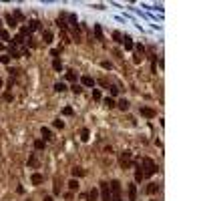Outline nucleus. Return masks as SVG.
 <instances>
[{
	"label": "nucleus",
	"instance_id": "obj_11",
	"mask_svg": "<svg viewBox=\"0 0 201 201\" xmlns=\"http://www.w3.org/2000/svg\"><path fill=\"white\" fill-rule=\"evenodd\" d=\"M30 181H32V185H40V183L44 181V177H42L40 173H34L32 177H30Z\"/></svg>",
	"mask_w": 201,
	"mask_h": 201
},
{
	"label": "nucleus",
	"instance_id": "obj_23",
	"mask_svg": "<svg viewBox=\"0 0 201 201\" xmlns=\"http://www.w3.org/2000/svg\"><path fill=\"white\" fill-rule=\"evenodd\" d=\"M28 165H30V167H36V165H38V157H36V155H32V157L28 159Z\"/></svg>",
	"mask_w": 201,
	"mask_h": 201
},
{
	"label": "nucleus",
	"instance_id": "obj_5",
	"mask_svg": "<svg viewBox=\"0 0 201 201\" xmlns=\"http://www.w3.org/2000/svg\"><path fill=\"white\" fill-rule=\"evenodd\" d=\"M139 113H141V117H145V119H153L155 115H157V113L153 111V109H149V107H141Z\"/></svg>",
	"mask_w": 201,
	"mask_h": 201
},
{
	"label": "nucleus",
	"instance_id": "obj_9",
	"mask_svg": "<svg viewBox=\"0 0 201 201\" xmlns=\"http://www.w3.org/2000/svg\"><path fill=\"white\" fill-rule=\"evenodd\" d=\"M129 201H137V185L135 183L129 185Z\"/></svg>",
	"mask_w": 201,
	"mask_h": 201
},
{
	"label": "nucleus",
	"instance_id": "obj_33",
	"mask_svg": "<svg viewBox=\"0 0 201 201\" xmlns=\"http://www.w3.org/2000/svg\"><path fill=\"white\" fill-rule=\"evenodd\" d=\"M22 42H24V38H22L20 34H16V36H14V44H22Z\"/></svg>",
	"mask_w": 201,
	"mask_h": 201
},
{
	"label": "nucleus",
	"instance_id": "obj_38",
	"mask_svg": "<svg viewBox=\"0 0 201 201\" xmlns=\"http://www.w3.org/2000/svg\"><path fill=\"white\" fill-rule=\"evenodd\" d=\"M111 94L117 97V94H119V87H111Z\"/></svg>",
	"mask_w": 201,
	"mask_h": 201
},
{
	"label": "nucleus",
	"instance_id": "obj_21",
	"mask_svg": "<svg viewBox=\"0 0 201 201\" xmlns=\"http://www.w3.org/2000/svg\"><path fill=\"white\" fill-rule=\"evenodd\" d=\"M34 149H36V151H42V149H44V141L36 139V141H34Z\"/></svg>",
	"mask_w": 201,
	"mask_h": 201
},
{
	"label": "nucleus",
	"instance_id": "obj_19",
	"mask_svg": "<svg viewBox=\"0 0 201 201\" xmlns=\"http://www.w3.org/2000/svg\"><path fill=\"white\" fill-rule=\"evenodd\" d=\"M52 68L56 70V73H60V70H62V62H60L58 58H54V60H52Z\"/></svg>",
	"mask_w": 201,
	"mask_h": 201
},
{
	"label": "nucleus",
	"instance_id": "obj_15",
	"mask_svg": "<svg viewBox=\"0 0 201 201\" xmlns=\"http://www.w3.org/2000/svg\"><path fill=\"white\" fill-rule=\"evenodd\" d=\"M157 191H159V185H157V183H149V187H147V193H149V195H155Z\"/></svg>",
	"mask_w": 201,
	"mask_h": 201
},
{
	"label": "nucleus",
	"instance_id": "obj_6",
	"mask_svg": "<svg viewBox=\"0 0 201 201\" xmlns=\"http://www.w3.org/2000/svg\"><path fill=\"white\" fill-rule=\"evenodd\" d=\"M80 87H94V79L93 76H88V74L80 76Z\"/></svg>",
	"mask_w": 201,
	"mask_h": 201
},
{
	"label": "nucleus",
	"instance_id": "obj_35",
	"mask_svg": "<svg viewBox=\"0 0 201 201\" xmlns=\"http://www.w3.org/2000/svg\"><path fill=\"white\" fill-rule=\"evenodd\" d=\"M93 99L94 100H100V91H93Z\"/></svg>",
	"mask_w": 201,
	"mask_h": 201
},
{
	"label": "nucleus",
	"instance_id": "obj_4",
	"mask_svg": "<svg viewBox=\"0 0 201 201\" xmlns=\"http://www.w3.org/2000/svg\"><path fill=\"white\" fill-rule=\"evenodd\" d=\"M100 195H103V201H113V193H111V187H109L107 181L100 183Z\"/></svg>",
	"mask_w": 201,
	"mask_h": 201
},
{
	"label": "nucleus",
	"instance_id": "obj_22",
	"mask_svg": "<svg viewBox=\"0 0 201 201\" xmlns=\"http://www.w3.org/2000/svg\"><path fill=\"white\" fill-rule=\"evenodd\" d=\"M68 189H70V191H76V189H79V181L70 179V181H68Z\"/></svg>",
	"mask_w": 201,
	"mask_h": 201
},
{
	"label": "nucleus",
	"instance_id": "obj_26",
	"mask_svg": "<svg viewBox=\"0 0 201 201\" xmlns=\"http://www.w3.org/2000/svg\"><path fill=\"white\" fill-rule=\"evenodd\" d=\"M94 34H97V38H99V40H103V30H100V26H99V24L94 26Z\"/></svg>",
	"mask_w": 201,
	"mask_h": 201
},
{
	"label": "nucleus",
	"instance_id": "obj_30",
	"mask_svg": "<svg viewBox=\"0 0 201 201\" xmlns=\"http://www.w3.org/2000/svg\"><path fill=\"white\" fill-rule=\"evenodd\" d=\"M2 99L6 100V103H12V99H14V97H12V93H4V94H2Z\"/></svg>",
	"mask_w": 201,
	"mask_h": 201
},
{
	"label": "nucleus",
	"instance_id": "obj_37",
	"mask_svg": "<svg viewBox=\"0 0 201 201\" xmlns=\"http://www.w3.org/2000/svg\"><path fill=\"white\" fill-rule=\"evenodd\" d=\"M60 54V48H52V50H50V56H58Z\"/></svg>",
	"mask_w": 201,
	"mask_h": 201
},
{
	"label": "nucleus",
	"instance_id": "obj_2",
	"mask_svg": "<svg viewBox=\"0 0 201 201\" xmlns=\"http://www.w3.org/2000/svg\"><path fill=\"white\" fill-rule=\"evenodd\" d=\"M131 157H133V153H131V151H123V153L119 155V165L123 169H129L131 165H133V159H131Z\"/></svg>",
	"mask_w": 201,
	"mask_h": 201
},
{
	"label": "nucleus",
	"instance_id": "obj_32",
	"mask_svg": "<svg viewBox=\"0 0 201 201\" xmlns=\"http://www.w3.org/2000/svg\"><path fill=\"white\" fill-rule=\"evenodd\" d=\"M52 125H54V127H56V129H64V123H62V121H60V119H56V121H54V123H52Z\"/></svg>",
	"mask_w": 201,
	"mask_h": 201
},
{
	"label": "nucleus",
	"instance_id": "obj_31",
	"mask_svg": "<svg viewBox=\"0 0 201 201\" xmlns=\"http://www.w3.org/2000/svg\"><path fill=\"white\" fill-rule=\"evenodd\" d=\"M137 54H139V56H143V54H145V46H143V44H137Z\"/></svg>",
	"mask_w": 201,
	"mask_h": 201
},
{
	"label": "nucleus",
	"instance_id": "obj_3",
	"mask_svg": "<svg viewBox=\"0 0 201 201\" xmlns=\"http://www.w3.org/2000/svg\"><path fill=\"white\" fill-rule=\"evenodd\" d=\"M109 187H111V193H113V201H123V197H121V181L113 179L109 183Z\"/></svg>",
	"mask_w": 201,
	"mask_h": 201
},
{
	"label": "nucleus",
	"instance_id": "obj_7",
	"mask_svg": "<svg viewBox=\"0 0 201 201\" xmlns=\"http://www.w3.org/2000/svg\"><path fill=\"white\" fill-rule=\"evenodd\" d=\"M121 42L125 44V50H133V48H135V42L131 40V36H123V38H121Z\"/></svg>",
	"mask_w": 201,
	"mask_h": 201
},
{
	"label": "nucleus",
	"instance_id": "obj_29",
	"mask_svg": "<svg viewBox=\"0 0 201 201\" xmlns=\"http://www.w3.org/2000/svg\"><path fill=\"white\" fill-rule=\"evenodd\" d=\"M0 38H2V40H6V42H8V40H10V34H8L6 30H0Z\"/></svg>",
	"mask_w": 201,
	"mask_h": 201
},
{
	"label": "nucleus",
	"instance_id": "obj_43",
	"mask_svg": "<svg viewBox=\"0 0 201 201\" xmlns=\"http://www.w3.org/2000/svg\"><path fill=\"white\" fill-rule=\"evenodd\" d=\"M0 87H2V80H0Z\"/></svg>",
	"mask_w": 201,
	"mask_h": 201
},
{
	"label": "nucleus",
	"instance_id": "obj_17",
	"mask_svg": "<svg viewBox=\"0 0 201 201\" xmlns=\"http://www.w3.org/2000/svg\"><path fill=\"white\" fill-rule=\"evenodd\" d=\"M6 22H8V26H18V22H16V18H14V16H12V14H8V16H6Z\"/></svg>",
	"mask_w": 201,
	"mask_h": 201
},
{
	"label": "nucleus",
	"instance_id": "obj_14",
	"mask_svg": "<svg viewBox=\"0 0 201 201\" xmlns=\"http://www.w3.org/2000/svg\"><path fill=\"white\" fill-rule=\"evenodd\" d=\"M85 175H87V171H85L82 167H74L73 169V177H85Z\"/></svg>",
	"mask_w": 201,
	"mask_h": 201
},
{
	"label": "nucleus",
	"instance_id": "obj_10",
	"mask_svg": "<svg viewBox=\"0 0 201 201\" xmlns=\"http://www.w3.org/2000/svg\"><path fill=\"white\" fill-rule=\"evenodd\" d=\"M34 30H40L38 20H30V22H28V32H34Z\"/></svg>",
	"mask_w": 201,
	"mask_h": 201
},
{
	"label": "nucleus",
	"instance_id": "obj_18",
	"mask_svg": "<svg viewBox=\"0 0 201 201\" xmlns=\"http://www.w3.org/2000/svg\"><path fill=\"white\" fill-rule=\"evenodd\" d=\"M42 137H44V141H50V139H52V133H50V129L42 127Z\"/></svg>",
	"mask_w": 201,
	"mask_h": 201
},
{
	"label": "nucleus",
	"instance_id": "obj_34",
	"mask_svg": "<svg viewBox=\"0 0 201 201\" xmlns=\"http://www.w3.org/2000/svg\"><path fill=\"white\" fill-rule=\"evenodd\" d=\"M62 115H67V117H70V115H73V109H70V107H64V109H62Z\"/></svg>",
	"mask_w": 201,
	"mask_h": 201
},
{
	"label": "nucleus",
	"instance_id": "obj_13",
	"mask_svg": "<svg viewBox=\"0 0 201 201\" xmlns=\"http://www.w3.org/2000/svg\"><path fill=\"white\" fill-rule=\"evenodd\" d=\"M117 107H119L121 111H129V107H131V105H129V100H127V99H121L119 103H117Z\"/></svg>",
	"mask_w": 201,
	"mask_h": 201
},
{
	"label": "nucleus",
	"instance_id": "obj_24",
	"mask_svg": "<svg viewBox=\"0 0 201 201\" xmlns=\"http://www.w3.org/2000/svg\"><path fill=\"white\" fill-rule=\"evenodd\" d=\"M70 91H73L74 94H79V93H82V87H80V85H76V82H74L73 87H70Z\"/></svg>",
	"mask_w": 201,
	"mask_h": 201
},
{
	"label": "nucleus",
	"instance_id": "obj_44",
	"mask_svg": "<svg viewBox=\"0 0 201 201\" xmlns=\"http://www.w3.org/2000/svg\"><path fill=\"white\" fill-rule=\"evenodd\" d=\"M151 201H155V199H151Z\"/></svg>",
	"mask_w": 201,
	"mask_h": 201
},
{
	"label": "nucleus",
	"instance_id": "obj_40",
	"mask_svg": "<svg viewBox=\"0 0 201 201\" xmlns=\"http://www.w3.org/2000/svg\"><path fill=\"white\" fill-rule=\"evenodd\" d=\"M0 62H4V64H8V62H10V56H0Z\"/></svg>",
	"mask_w": 201,
	"mask_h": 201
},
{
	"label": "nucleus",
	"instance_id": "obj_27",
	"mask_svg": "<svg viewBox=\"0 0 201 201\" xmlns=\"http://www.w3.org/2000/svg\"><path fill=\"white\" fill-rule=\"evenodd\" d=\"M100 67L105 68V70H111V68H113V64H111L109 60H103V62H100Z\"/></svg>",
	"mask_w": 201,
	"mask_h": 201
},
{
	"label": "nucleus",
	"instance_id": "obj_36",
	"mask_svg": "<svg viewBox=\"0 0 201 201\" xmlns=\"http://www.w3.org/2000/svg\"><path fill=\"white\" fill-rule=\"evenodd\" d=\"M67 80H76V74L74 73H67Z\"/></svg>",
	"mask_w": 201,
	"mask_h": 201
},
{
	"label": "nucleus",
	"instance_id": "obj_20",
	"mask_svg": "<svg viewBox=\"0 0 201 201\" xmlns=\"http://www.w3.org/2000/svg\"><path fill=\"white\" fill-rule=\"evenodd\" d=\"M54 91H56V93H64V91H67V85H64V82H56V85H54Z\"/></svg>",
	"mask_w": 201,
	"mask_h": 201
},
{
	"label": "nucleus",
	"instance_id": "obj_12",
	"mask_svg": "<svg viewBox=\"0 0 201 201\" xmlns=\"http://www.w3.org/2000/svg\"><path fill=\"white\" fill-rule=\"evenodd\" d=\"M42 40H44V44H50V42H52V32H50V30H44V32H42Z\"/></svg>",
	"mask_w": 201,
	"mask_h": 201
},
{
	"label": "nucleus",
	"instance_id": "obj_41",
	"mask_svg": "<svg viewBox=\"0 0 201 201\" xmlns=\"http://www.w3.org/2000/svg\"><path fill=\"white\" fill-rule=\"evenodd\" d=\"M73 197H74V195H73V191H70V193H67V195H64V199H67V201H70V199H73Z\"/></svg>",
	"mask_w": 201,
	"mask_h": 201
},
{
	"label": "nucleus",
	"instance_id": "obj_25",
	"mask_svg": "<svg viewBox=\"0 0 201 201\" xmlns=\"http://www.w3.org/2000/svg\"><path fill=\"white\" fill-rule=\"evenodd\" d=\"M88 135H91V133H88V129H82V131H80V139L88 141Z\"/></svg>",
	"mask_w": 201,
	"mask_h": 201
},
{
	"label": "nucleus",
	"instance_id": "obj_8",
	"mask_svg": "<svg viewBox=\"0 0 201 201\" xmlns=\"http://www.w3.org/2000/svg\"><path fill=\"white\" fill-rule=\"evenodd\" d=\"M133 165H137V171H135V181H137V183H141V181L145 179V175H143V171H141V167H139V161H135Z\"/></svg>",
	"mask_w": 201,
	"mask_h": 201
},
{
	"label": "nucleus",
	"instance_id": "obj_1",
	"mask_svg": "<svg viewBox=\"0 0 201 201\" xmlns=\"http://www.w3.org/2000/svg\"><path fill=\"white\" fill-rule=\"evenodd\" d=\"M139 167H141V171H143V175L145 177H153L155 173H157V165H155V161H151V159H139Z\"/></svg>",
	"mask_w": 201,
	"mask_h": 201
},
{
	"label": "nucleus",
	"instance_id": "obj_39",
	"mask_svg": "<svg viewBox=\"0 0 201 201\" xmlns=\"http://www.w3.org/2000/svg\"><path fill=\"white\" fill-rule=\"evenodd\" d=\"M113 38H115V40H119V42H121V38H123V34H121V32H113Z\"/></svg>",
	"mask_w": 201,
	"mask_h": 201
},
{
	"label": "nucleus",
	"instance_id": "obj_42",
	"mask_svg": "<svg viewBox=\"0 0 201 201\" xmlns=\"http://www.w3.org/2000/svg\"><path fill=\"white\" fill-rule=\"evenodd\" d=\"M44 201H54V199L50 197V195H46V197H44Z\"/></svg>",
	"mask_w": 201,
	"mask_h": 201
},
{
	"label": "nucleus",
	"instance_id": "obj_16",
	"mask_svg": "<svg viewBox=\"0 0 201 201\" xmlns=\"http://www.w3.org/2000/svg\"><path fill=\"white\" fill-rule=\"evenodd\" d=\"M103 103H105V107H107V109H115V107H117V103H115V99H111V97H107V99L103 100Z\"/></svg>",
	"mask_w": 201,
	"mask_h": 201
},
{
	"label": "nucleus",
	"instance_id": "obj_28",
	"mask_svg": "<svg viewBox=\"0 0 201 201\" xmlns=\"http://www.w3.org/2000/svg\"><path fill=\"white\" fill-rule=\"evenodd\" d=\"M20 36L24 38V36H30V32H28V26H22L20 28Z\"/></svg>",
	"mask_w": 201,
	"mask_h": 201
}]
</instances>
